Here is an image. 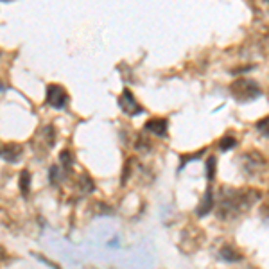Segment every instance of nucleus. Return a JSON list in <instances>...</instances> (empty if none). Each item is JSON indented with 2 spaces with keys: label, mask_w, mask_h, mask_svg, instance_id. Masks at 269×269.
Returning <instances> with one entry per match:
<instances>
[{
  "label": "nucleus",
  "mask_w": 269,
  "mask_h": 269,
  "mask_svg": "<svg viewBox=\"0 0 269 269\" xmlns=\"http://www.w3.org/2000/svg\"><path fill=\"white\" fill-rule=\"evenodd\" d=\"M145 131L156 137H167V121L165 119H151L145 122Z\"/></svg>",
  "instance_id": "obj_5"
},
{
  "label": "nucleus",
  "mask_w": 269,
  "mask_h": 269,
  "mask_svg": "<svg viewBox=\"0 0 269 269\" xmlns=\"http://www.w3.org/2000/svg\"><path fill=\"white\" fill-rule=\"evenodd\" d=\"M133 164H135V160H133V158H129V160L126 162V167H124V172H122V185H126L127 180H129V176H131V167H133Z\"/></svg>",
  "instance_id": "obj_15"
},
{
  "label": "nucleus",
  "mask_w": 269,
  "mask_h": 269,
  "mask_svg": "<svg viewBox=\"0 0 269 269\" xmlns=\"http://www.w3.org/2000/svg\"><path fill=\"white\" fill-rule=\"evenodd\" d=\"M205 165H207V178L212 182V180L215 178V156H210Z\"/></svg>",
  "instance_id": "obj_13"
},
{
  "label": "nucleus",
  "mask_w": 269,
  "mask_h": 269,
  "mask_svg": "<svg viewBox=\"0 0 269 269\" xmlns=\"http://www.w3.org/2000/svg\"><path fill=\"white\" fill-rule=\"evenodd\" d=\"M29 183H31V174H29L27 169H23L22 172H20V190H22V194H25V196L29 194Z\"/></svg>",
  "instance_id": "obj_9"
},
{
  "label": "nucleus",
  "mask_w": 269,
  "mask_h": 269,
  "mask_svg": "<svg viewBox=\"0 0 269 269\" xmlns=\"http://www.w3.org/2000/svg\"><path fill=\"white\" fill-rule=\"evenodd\" d=\"M203 149H201V151H199V153H194V154H182V156H180V162H182V167H185V165L188 164V162H192V160H198V158H201V156H203Z\"/></svg>",
  "instance_id": "obj_14"
},
{
  "label": "nucleus",
  "mask_w": 269,
  "mask_h": 269,
  "mask_svg": "<svg viewBox=\"0 0 269 269\" xmlns=\"http://www.w3.org/2000/svg\"><path fill=\"white\" fill-rule=\"evenodd\" d=\"M221 258L223 260H226V262H239V260H242V255L239 251H237L235 248L231 246H223L219 251Z\"/></svg>",
  "instance_id": "obj_8"
},
{
  "label": "nucleus",
  "mask_w": 269,
  "mask_h": 269,
  "mask_svg": "<svg viewBox=\"0 0 269 269\" xmlns=\"http://www.w3.org/2000/svg\"><path fill=\"white\" fill-rule=\"evenodd\" d=\"M119 104H121V108L126 111L127 115H138V113L142 111V108L138 106V103L135 101V97H133V94L129 90H124V92H122L121 99H119Z\"/></svg>",
  "instance_id": "obj_4"
},
{
  "label": "nucleus",
  "mask_w": 269,
  "mask_h": 269,
  "mask_svg": "<svg viewBox=\"0 0 269 269\" xmlns=\"http://www.w3.org/2000/svg\"><path fill=\"white\" fill-rule=\"evenodd\" d=\"M4 258H7L6 248H2V246H0V260H4Z\"/></svg>",
  "instance_id": "obj_17"
},
{
  "label": "nucleus",
  "mask_w": 269,
  "mask_h": 269,
  "mask_svg": "<svg viewBox=\"0 0 269 269\" xmlns=\"http://www.w3.org/2000/svg\"><path fill=\"white\" fill-rule=\"evenodd\" d=\"M260 199L258 190H231L223 194V199L217 207V215L221 219H231L241 212L249 208V205Z\"/></svg>",
  "instance_id": "obj_1"
},
{
  "label": "nucleus",
  "mask_w": 269,
  "mask_h": 269,
  "mask_svg": "<svg viewBox=\"0 0 269 269\" xmlns=\"http://www.w3.org/2000/svg\"><path fill=\"white\" fill-rule=\"evenodd\" d=\"M60 162H61V165H63L65 169H70L72 165H74V158H72V153H70V151H61Z\"/></svg>",
  "instance_id": "obj_12"
},
{
  "label": "nucleus",
  "mask_w": 269,
  "mask_h": 269,
  "mask_svg": "<svg viewBox=\"0 0 269 269\" xmlns=\"http://www.w3.org/2000/svg\"><path fill=\"white\" fill-rule=\"evenodd\" d=\"M68 94H66V90L60 84H49L47 86V104L56 108V110H63L68 106Z\"/></svg>",
  "instance_id": "obj_3"
},
{
  "label": "nucleus",
  "mask_w": 269,
  "mask_h": 269,
  "mask_svg": "<svg viewBox=\"0 0 269 269\" xmlns=\"http://www.w3.org/2000/svg\"><path fill=\"white\" fill-rule=\"evenodd\" d=\"M262 94V90L257 83L248 79V77H239L237 81H233L231 84V95L237 101H253L257 99L258 95Z\"/></svg>",
  "instance_id": "obj_2"
},
{
  "label": "nucleus",
  "mask_w": 269,
  "mask_h": 269,
  "mask_svg": "<svg viewBox=\"0 0 269 269\" xmlns=\"http://www.w3.org/2000/svg\"><path fill=\"white\" fill-rule=\"evenodd\" d=\"M212 207H214V194H212V190H207L205 192V198L203 201H201V205H199V208H198V215L199 217H203V215H207L212 210Z\"/></svg>",
  "instance_id": "obj_7"
},
{
  "label": "nucleus",
  "mask_w": 269,
  "mask_h": 269,
  "mask_svg": "<svg viewBox=\"0 0 269 269\" xmlns=\"http://www.w3.org/2000/svg\"><path fill=\"white\" fill-rule=\"evenodd\" d=\"M79 187H81L83 194H88L94 190V182H92L88 176H81V178H79Z\"/></svg>",
  "instance_id": "obj_11"
},
{
  "label": "nucleus",
  "mask_w": 269,
  "mask_h": 269,
  "mask_svg": "<svg viewBox=\"0 0 269 269\" xmlns=\"http://www.w3.org/2000/svg\"><path fill=\"white\" fill-rule=\"evenodd\" d=\"M58 172H60V167H50V183H58L60 182V178L61 176L58 174Z\"/></svg>",
  "instance_id": "obj_16"
},
{
  "label": "nucleus",
  "mask_w": 269,
  "mask_h": 269,
  "mask_svg": "<svg viewBox=\"0 0 269 269\" xmlns=\"http://www.w3.org/2000/svg\"><path fill=\"white\" fill-rule=\"evenodd\" d=\"M237 145V140L231 135H226V137L221 138V142H219V147L221 151H230V149H233Z\"/></svg>",
  "instance_id": "obj_10"
},
{
  "label": "nucleus",
  "mask_w": 269,
  "mask_h": 269,
  "mask_svg": "<svg viewBox=\"0 0 269 269\" xmlns=\"http://www.w3.org/2000/svg\"><path fill=\"white\" fill-rule=\"evenodd\" d=\"M0 154L4 156L6 162L13 164V162H17L20 158V154H22V145L20 144H6L4 147H0Z\"/></svg>",
  "instance_id": "obj_6"
}]
</instances>
